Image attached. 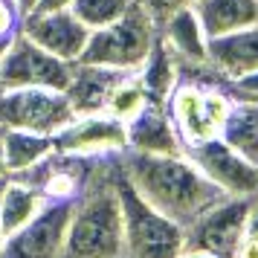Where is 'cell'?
<instances>
[{
  "mask_svg": "<svg viewBox=\"0 0 258 258\" xmlns=\"http://www.w3.org/2000/svg\"><path fill=\"white\" fill-rule=\"evenodd\" d=\"M0 93H3V84H0Z\"/></svg>",
  "mask_w": 258,
  "mask_h": 258,
  "instance_id": "33",
  "label": "cell"
},
{
  "mask_svg": "<svg viewBox=\"0 0 258 258\" xmlns=\"http://www.w3.org/2000/svg\"><path fill=\"white\" fill-rule=\"evenodd\" d=\"M183 154L226 198H255L258 195V165L241 157L235 148H229L221 137L183 145Z\"/></svg>",
  "mask_w": 258,
  "mask_h": 258,
  "instance_id": "6",
  "label": "cell"
},
{
  "mask_svg": "<svg viewBox=\"0 0 258 258\" xmlns=\"http://www.w3.org/2000/svg\"><path fill=\"white\" fill-rule=\"evenodd\" d=\"M44 203H47V198L38 188H32L24 180L9 177L3 186V195H0V232H3V238L26 226L44 209Z\"/></svg>",
  "mask_w": 258,
  "mask_h": 258,
  "instance_id": "18",
  "label": "cell"
},
{
  "mask_svg": "<svg viewBox=\"0 0 258 258\" xmlns=\"http://www.w3.org/2000/svg\"><path fill=\"white\" fill-rule=\"evenodd\" d=\"M226 90L232 99H258V70L226 82Z\"/></svg>",
  "mask_w": 258,
  "mask_h": 258,
  "instance_id": "25",
  "label": "cell"
},
{
  "mask_svg": "<svg viewBox=\"0 0 258 258\" xmlns=\"http://www.w3.org/2000/svg\"><path fill=\"white\" fill-rule=\"evenodd\" d=\"M177 258H218V255H212V252H200V249H183Z\"/></svg>",
  "mask_w": 258,
  "mask_h": 258,
  "instance_id": "29",
  "label": "cell"
},
{
  "mask_svg": "<svg viewBox=\"0 0 258 258\" xmlns=\"http://www.w3.org/2000/svg\"><path fill=\"white\" fill-rule=\"evenodd\" d=\"M52 142H55V151L79 154V157H116L128 148L125 122H119L105 110L76 116L52 137Z\"/></svg>",
  "mask_w": 258,
  "mask_h": 258,
  "instance_id": "10",
  "label": "cell"
},
{
  "mask_svg": "<svg viewBox=\"0 0 258 258\" xmlns=\"http://www.w3.org/2000/svg\"><path fill=\"white\" fill-rule=\"evenodd\" d=\"M145 102H151V99H148V93H145V87L140 84L137 73H131L128 79H125V82L119 84L113 93H110L105 113L116 116L119 122H128L131 116H137L142 107H145Z\"/></svg>",
  "mask_w": 258,
  "mask_h": 258,
  "instance_id": "21",
  "label": "cell"
},
{
  "mask_svg": "<svg viewBox=\"0 0 258 258\" xmlns=\"http://www.w3.org/2000/svg\"><path fill=\"white\" fill-rule=\"evenodd\" d=\"M154 41H157V24L137 0H131L122 18H116L107 26L90 29V38L79 61L137 73L145 55L151 52Z\"/></svg>",
  "mask_w": 258,
  "mask_h": 258,
  "instance_id": "4",
  "label": "cell"
},
{
  "mask_svg": "<svg viewBox=\"0 0 258 258\" xmlns=\"http://www.w3.org/2000/svg\"><path fill=\"white\" fill-rule=\"evenodd\" d=\"M131 76V70L116 67H99V64H82L76 61L70 73V82L64 87V96L70 99V107L76 116L102 113L107 107V99L119 84Z\"/></svg>",
  "mask_w": 258,
  "mask_h": 258,
  "instance_id": "13",
  "label": "cell"
},
{
  "mask_svg": "<svg viewBox=\"0 0 258 258\" xmlns=\"http://www.w3.org/2000/svg\"><path fill=\"white\" fill-rule=\"evenodd\" d=\"M21 21H24V15L15 6V0H0V55L21 35Z\"/></svg>",
  "mask_w": 258,
  "mask_h": 258,
  "instance_id": "23",
  "label": "cell"
},
{
  "mask_svg": "<svg viewBox=\"0 0 258 258\" xmlns=\"http://www.w3.org/2000/svg\"><path fill=\"white\" fill-rule=\"evenodd\" d=\"M70 212L73 200H47L26 226L3 238L0 258H61Z\"/></svg>",
  "mask_w": 258,
  "mask_h": 258,
  "instance_id": "9",
  "label": "cell"
},
{
  "mask_svg": "<svg viewBox=\"0 0 258 258\" xmlns=\"http://www.w3.org/2000/svg\"><path fill=\"white\" fill-rule=\"evenodd\" d=\"M218 137L258 165V99H232Z\"/></svg>",
  "mask_w": 258,
  "mask_h": 258,
  "instance_id": "17",
  "label": "cell"
},
{
  "mask_svg": "<svg viewBox=\"0 0 258 258\" xmlns=\"http://www.w3.org/2000/svg\"><path fill=\"white\" fill-rule=\"evenodd\" d=\"M137 3H140V6H142V9H145L148 15H151V21H154V24L160 26V24L165 21V18L171 15V12L183 9V6H191L195 0H137Z\"/></svg>",
  "mask_w": 258,
  "mask_h": 258,
  "instance_id": "24",
  "label": "cell"
},
{
  "mask_svg": "<svg viewBox=\"0 0 258 258\" xmlns=\"http://www.w3.org/2000/svg\"><path fill=\"white\" fill-rule=\"evenodd\" d=\"M76 113L64 90L49 87H15L0 93V125L21 128L32 134L55 137L64 125H70Z\"/></svg>",
  "mask_w": 258,
  "mask_h": 258,
  "instance_id": "5",
  "label": "cell"
},
{
  "mask_svg": "<svg viewBox=\"0 0 258 258\" xmlns=\"http://www.w3.org/2000/svg\"><path fill=\"white\" fill-rule=\"evenodd\" d=\"M191 9L206 38H218L258 24V0H195Z\"/></svg>",
  "mask_w": 258,
  "mask_h": 258,
  "instance_id": "16",
  "label": "cell"
},
{
  "mask_svg": "<svg viewBox=\"0 0 258 258\" xmlns=\"http://www.w3.org/2000/svg\"><path fill=\"white\" fill-rule=\"evenodd\" d=\"M21 32H24L32 44L47 49L49 55L61 61H76L82 58L84 44L90 38V29L70 12V9H49V12H29L21 21Z\"/></svg>",
  "mask_w": 258,
  "mask_h": 258,
  "instance_id": "11",
  "label": "cell"
},
{
  "mask_svg": "<svg viewBox=\"0 0 258 258\" xmlns=\"http://www.w3.org/2000/svg\"><path fill=\"white\" fill-rule=\"evenodd\" d=\"M137 79H140V84L145 87L148 99H157V102H165L168 93H171V90L177 87V82H180L177 58L171 55V49L160 41V35H157V41H154L151 52H148L145 61L140 64Z\"/></svg>",
  "mask_w": 258,
  "mask_h": 258,
  "instance_id": "20",
  "label": "cell"
},
{
  "mask_svg": "<svg viewBox=\"0 0 258 258\" xmlns=\"http://www.w3.org/2000/svg\"><path fill=\"white\" fill-rule=\"evenodd\" d=\"M6 180H9V177H0V195H3V186H6ZM0 244H3V232H0Z\"/></svg>",
  "mask_w": 258,
  "mask_h": 258,
  "instance_id": "32",
  "label": "cell"
},
{
  "mask_svg": "<svg viewBox=\"0 0 258 258\" xmlns=\"http://www.w3.org/2000/svg\"><path fill=\"white\" fill-rule=\"evenodd\" d=\"M157 35L165 47L171 49V55L177 58V67H200L209 64L206 61V44L209 38L200 26L198 15L191 6H183L165 18L163 24L157 26Z\"/></svg>",
  "mask_w": 258,
  "mask_h": 258,
  "instance_id": "15",
  "label": "cell"
},
{
  "mask_svg": "<svg viewBox=\"0 0 258 258\" xmlns=\"http://www.w3.org/2000/svg\"><path fill=\"white\" fill-rule=\"evenodd\" d=\"M116 157H105V163L87 180L82 195L73 200L61 258H122Z\"/></svg>",
  "mask_w": 258,
  "mask_h": 258,
  "instance_id": "2",
  "label": "cell"
},
{
  "mask_svg": "<svg viewBox=\"0 0 258 258\" xmlns=\"http://www.w3.org/2000/svg\"><path fill=\"white\" fill-rule=\"evenodd\" d=\"M70 3H73V0H38L35 9H38V12H49V9H70ZM35 9H32V12H35Z\"/></svg>",
  "mask_w": 258,
  "mask_h": 258,
  "instance_id": "27",
  "label": "cell"
},
{
  "mask_svg": "<svg viewBox=\"0 0 258 258\" xmlns=\"http://www.w3.org/2000/svg\"><path fill=\"white\" fill-rule=\"evenodd\" d=\"M122 258H125V255H122Z\"/></svg>",
  "mask_w": 258,
  "mask_h": 258,
  "instance_id": "34",
  "label": "cell"
},
{
  "mask_svg": "<svg viewBox=\"0 0 258 258\" xmlns=\"http://www.w3.org/2000/svg\"><path fill=\"white\" fill-rule=\"evenodd\" d=\"M258 198V195H255ZM255 198H223L186 226V246L218 258H232L238 241L246 232V218Z\"/></svg>",
  "mask_w": 258,
  "mask_h": 258,
  "instance_id": "7",
  "label": "cell"
},
{
  "mask_svg": "<svg viewBox=\"0 0 258 258\" xmlns=\"http://www.w3.org/2000/svg\"><path fill=\"white\" fill-rule=\"evenodd\" d=\"M0 177H9L6 174V157H3V125H0Z\"/></svg>",
  "mask_w": 258,
  "mask_h": 258,
  "instance_id": "31",
  "label": "cell"
},
{
  "mask_svg": "<svg viewBox=\"0 0 258 258\" xmlns=\"http://www.w3.org/2000/svg\"><path fill=\"white\" fill-rule=\"evenodd\" d=\"M125 137H128V148L125 151L137 154H183V140L177 134L174 122L168 116L165 102H145L137 116L125 122Z\"/></svg>",
  "mask_w": 258,
  "mask_h": 258,
  "instance_id": "12",
  "label": "cell"
},
{
  "mask_svg": "<svg viewBox=\"0 0 258 258\" xmlns=\"http://www.w3.org/2000/svg\"><path fill=\"white\" fill-rule=\"evenodd\" d=\"M246 232L258 235V198L252 200V209H249V218H246Z\"/></svg>",
  "mask_w": 258,
  "mask_h": 258,
  "instance_id": "28",
  "label": "cell"
},
{
  "mask_svg": "<svg viewBox=\"0 0 258 258\" xmlns=\"http://www.w3.org/2000/svg\"><path fill=\"white\" fill-rule=\"evenodd\" d=\"M206 61L221 79L232 82L238 76L258 70V24L235 29L226 35L209 38L206 44Z\"/></svg>",
  "mask_w": 258,
  "mask_h": 258,
  "instance_id": "14",
  "label": "cell"
},
{
  "mask_svg": "<svg viewBox=\"0 0 258 258\" xmlns=\"http://www.w3.org/2000/svg\"><path fill=\"white\" fill-rule=\"evenodd\" d=\"M232 258H258V235L244 232V238H241L238 246H235Z\"/></svg>",
  "mask_w": 258,
  "mask_h": 258,
  "instance_id": "26",
  "label": "cell"
},
{
  "mask_svg": "<svg viewBox=\"0 0 258 258\" xmlns=\"http://www.w3.org/2000/svg\"><path fill=\"white\" fill-rule=\"evenodd\" d=\"M52 151H55V142L47 134H32V131H21V128H3V157H6V174L9 177L38 165Z\"/></svg>",
  "mask_w": 258,
  "mask_h": 258,
  "instance_id": "19",
  "label": "cell"
},
{
  "mask_svg": "<svg viewBox=\"0 0 258 258\" xmlns=\"http://www.w3.org/2000/svg\"><path fill=\"white\" fill-rule=\"evenodd\" d=\"M128 6H131V0H73L70 12L87 29H99V26H107V24H113L116 18H122Z\"/></svg>",
  "mask_w": 258,
  "mask_h": 258,
  "instance_id": "22",
  "label": "cell"
},
{
  "mask_svg": "<svg viewBox=\"0 0 258 258\" xmlns=\"http://www.w3.org/2000/svg\"><path fill=\"white\" fill-rule=\"evenodd\" d=\"M119 168L145 203L186 229L203 212L223 200L221 188L203 177L186 154H137L122 151Z\"/></svg>",
  "mask_w": 258,
  "mask_h": 258,
  "instance_id": "1",
  "label": "cell"
},
{
  "mask_svg": "<svg viewBox=\"0 0 258 258\" xmlns=\"http://www.w3.org/2000/svg\"><path fill=\"white\" fill-rule=\"evenodd\" d=\"M116 195L122 206V255L125 258H177L186 246V229L157 212L137 195L116 157Z\"/></svg>",
  "mask_w": 258,
  "mask_h": 258,
  "instance_id": "3",
  "label": "cell"
},
{
  "mask_svg": "<svg viewBox=\"0 0 258 258\" xmlns=\"http://www.w3.org/2000/svg\"><path fill=\"white\" fill-rule=\"evenodd\" d=\"M70 73H73L70 61L49 55L47 49L32 44L24 32L0 55V84H3V90H15V87L64 90L67 82H70Z\"/></svg>",
  "mask_w": 258,
  "mask_h": 258,
  "instance_id": "8",
  "label": "cell"
},
{
  "mask_svg": "<svg viewBox=\"0 0 258 258\" xmlns=\"http://www.w3.org/2000/svg\"><path fill=\"white\" fill-rule=\"evenodd\" d=\"M35 3L38 0H15V6L21 9V15H29L32 9H35Z\"/></svg>",
  "mask_w": 258,
  "mask_h": 258,
  "instance_id": "30",
  "label": "cell"
}]
</instances>
